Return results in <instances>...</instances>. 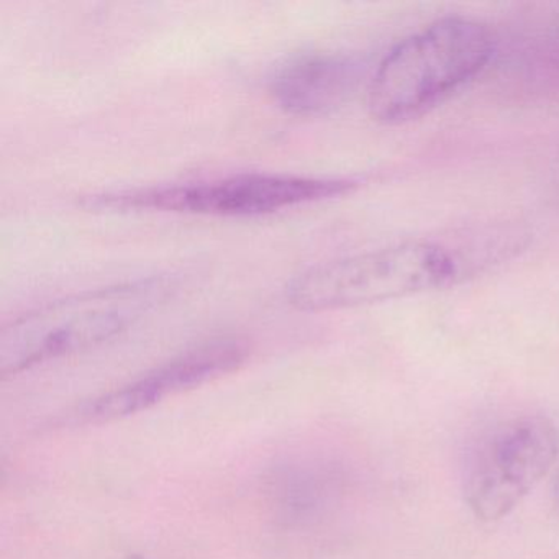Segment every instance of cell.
<instances>
[{"label": "cell", "instance_id": "1", "mask_svg": "<svg viewBox=\"0 0 559 559\" xmlns=\"http://www.w3.org/2000/svg\"><path fill=\"white\" fill-rule=\"evenodd\" d=\"M493 51L496 40L486 25L440 19L385 55L369 81V112L389 126L418 119L479 76Z\"/></svg>", "mask_w": 559, "mask_h": 559}, {"label": "cell", "instance_id": "2", "mask_svg": "<svg viewBox=\"0 0 559 559\" xmlns=\"http://www.w3.org/2000/svg\"><path fill=\"white\" fill-rule=\"evenodd\" d=\"M175 290V277L150 276L44 304L2 330L0 371L17 374L109 342L165 304Z\"/></svg>", "mask_w": 559, "mask_h": 559}, {"label": "cell", "instance_id": "3", "mask_svg": "<svg viewBox=\"0 0 559 559\" xmlns=\"http://www.w3.org/2000/svg\"><path fill=\"white\" fill-rule=\"evenodd\" d=\"M463 274L457 250L405 241L326 261L287 284V302L302 312H329L388 302L451 286Z\"/></svg>", "mask_w": 559, "mask_h": 559}, {"label": "cell", "instance_id": "4", "mask_svg": "<svg viewBox=\"0 0 559 559\" xmlns=\"http://www.w3.org/2000/svg\"><path fill=\"white\" fill-rule=\"evenodd\" d=\"M358 182L345 178L241 173L207 181L146 186L87 195V209L159 211L214 217H260L349 194Z\"/></svg>", "mask_w": 559, "mask_h": 559}, {"label": "cell", "instance_id": "5", "mask_svg": "<svg viewBox=\"0 0 559 559\" xmlns=\"http://www.w3.org/2000/svg\"><path fill=\"white\" fill-rule=\"evenodd\" d=\"M558 448L555 424L543 415H520L493 425L467 456V506L486 522L502 519L548 473Z\"/></svg>", "mask_w": 559, "mask_h": 559}, {"label": "cell", "instance_id": "6", "mask_svg": "<svg viewBox=\"0 0 559 559\" xmlns=\"http://www.w3.org/2000/svg\"><path fill=\"white\" fill-rule=\"evenodd\" d=\"M248 356L250 345L247 340L237 336L211 340L159 366L139 381L86 402L78 408L76 418L83 424H100L139 414L168 395L237 371Z\"/></svg>", "mask_w": 559, "mask_h": 559}, {"label": "cell", "instance_id": "7", "mask_svg": "<svg viewBox=\"0 0 559 559\" xmlns=\"http://www.w3.org/2000/svg\"><path fill=\"white\" fill-rule=\"evenodd\" d=\"M361 78L362 67L356 58L306 51L277 67L270 80V93L287 114L326 116L352 99Z\"/></svg>", "mask_w": 559, "mask_h": 559}, {"label": "cell", "instance_id": "8", "mask_svg": "<svg viewBox=\"0 0 559 559\" xmlns=\"http://www.w3.org/2000/svg\"><path fill=\"white\" fill-rule=\"evenodd\" d=\"M277 507L294 519H306L322 509L332 496V477L316 469H294L276 480Z\"/></svg>", "mask_w": 559, "mask_h": 559}, {"label": "cell", "instance_id": "9", "mask_svg": "<svg viewBox=\"0 0 559 559\" xmlns=\"http://www.w3.org/2000/svg\"><path fill=\"white\" fill-rule=\"evenodd\" d=\"M555 497H556V500H558V502H559V474L555 480Z\"/></svg>", "mask_w": 559, "mask_h": 559}, {"label": "cell", "instance_id": "10", "mask_svg": "<svg viewBox=\"0 0 559 559\" xmlns=\"http://www.w3.org/2000/svg\"><path fill=\"white\" fill-rule=\"evenodd\" d=\"M127 559H143V558H140V556H130V558H127Z\"/></svg>", "mask_w": 559, "mask_h": 559}]
</instances>
